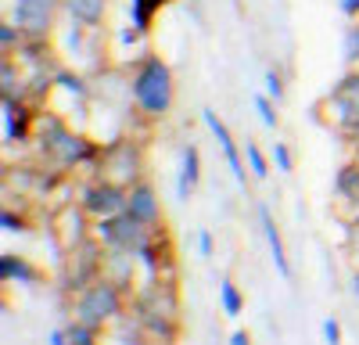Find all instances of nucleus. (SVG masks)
<instances>
[{
    "instance_id": "obj_36",
    "label": "nucleus",
    "mask_w": 359,
    "mask_h": 345,
    "mask_svg": "<svg viewBox=\"0 0 359 345\" xmlns=\"http://www.w3.org/2000/svg\"><path fill=\"white\" fill-rule=\"evenodd\" d=\"M352 292H355V299H359V266H355V273H352Z\"/></svg>"
},
{
    "instance_id": "obj_26",
    "label": "nucleus",
    "mask_w": 359,
    "mask_h": 345,
    "mask_svg": "<svg viewBox=\"0 0 359 345\" xmlns=\"http://www.w3.org/2000/svg\"><path fill=\"white\" fill-rule=\"evenodd\" d=\"M269 162H273L277 172H294V155L284 140H273V151H269Z\"/></svg>"
},
{
    "instance_id": "obj_14",
    "label": "nucleus",
    "mask_w": 359,
    "mask_h": 345,
    "mask_svg": "<svg viewBox=\"0 0 359 345\" xmlns=\"http://www.w3.org/2000/svg\"><path fill=\"white\" fill-rule=\"evenodd\" d=\"M198 184H201V151H198V144H184V151H180V169H176V198L191 201Z\"/></svg>"
},
{
    "instance_id": "obj_23",
    "label": "nucleus",
    "mask_w": 359,
    "mask_h": 345,
    "mask_svg": "<svg viewBox=\"0 0 359 345\" xmlns=\"http://www.w3.org/2000/svg\"><path fill=\"white\" fill-rule=\"evenodd\" d=\"M255 115H259V123L266 126V130H277L280 126V115H277V101H269L266 94H255Z\"/></svg>"
},
{
    "instance_id": "obj_8",
    "label": "nucleus",
    "mask_w": 359,
    "mask_h": 345,
    "mask_svg": "<svg viewBox=\"0 0 359 345\" xmlns=\"http://www.w3.org/2000/svg\"><path fill=\"white\" fill-rule=\"evenodd\" d=\"M94 238L104 245V252L140 255V248L155 238V230L144 226L140 219H133L130 212H118V216H111V219H97V223H94Z\"/></svg>"
},
{
    "instance_id": "obj_33",
    "label": "nucleus",
    "mask_w": 359,
    "mask_h": 345,
    "mask_svg": "<svg viewBox=\"0 0 359 345\" xmlns=\"http://www.w3.org/2000/svg\"><path fill=\"white\" fill-rule=\"evenodd\" d=\"M226 345H252V334L248 331H241V327H237L233 334H230V341Z\"/></svg>"
},
{
    "instance_id": "obj_1",
    "label": "nucleus",
    "mask_w": 359,
    "mask_h": 345,
    "mask_svg": "<svg viewBox=\"0 0 359 345\" xmlns=\"http://www.w3.org/2000/svg\"><path fill=\"white\" fill-rule=\"evenodd\" d=\"M36 151L40 158L57 169V172H72V169H97V158H101V148L104 144H97L94 137H86L79 130L69 126L65 115L57 111H40L36 115Z\"/></svg>"
},
{
    "instance_id": "obj_10",
    "label": "nucleus",
    "mask_w": 359,
    "mask_h": 345,
    "mask_svg": "<svg viewBox=\"0 0 359 345\" xmlns=\"http://www.w3.org/2000/svg\"><path fill=\"white\" fill-rule=\"evenodd\" d=\"M201 123L208 126V133L216 137V144H219V155H223V162H226V169H230L233 184H237V187H248L252 172H248V162H245L241 148H237V140H233L230 126H226V123L219 119V115H216V108H201Z\"/></svg>"
},
{
    "instance_id": "obj_18",
    "label": "nucleus",
    "mask_w": 359,
    "mask_h": 345,
    "mask_svg": "<svg viewBox=\"0 0 359 345\" xmlns=\"http://www.w3.org/2000/svg\"><path fill=\"white\" fill-rule=\"evenodd\" d=\"M169 4H172V0H130V25L140 29V33L147 36V33H151V25H155V18Z\"/></svg>"
},
{
    "instance_id": "obj_5",
    "label": "nucleus",
    "mask_w": 359,
    "mask_h": 345,
    "mask_svg": "<svg viewBox=\"0 0 359 345\" xmlns=\"http://www.w3.org/2000/svg\"><path fill=\"white\" fill-rule=\"evenodd\" d=\"M316 111H320V119L334 133H341V137L359 130V69L341 72L331 90L320 97Z\"/></svg>"
},
{
    "instance_id": "obj_30",
    "label": "nucleus",
    "mask_w": 359,
    "mask_h": 345,
    "mask_svg": "<svg viewBox=\"0 0 359 345\" xmlns=\"http://www.w3.org/2000/svg\"><path fill=\"white\" fill-rule=\"evenodd\" d=\"M212 230H198V252H201V259H212Z\"/></svg>"
},
{
    "instance_id": "obj_28",
    "label": "nucleus",
    "mask_w": 359,
    "mask_h": 345,
    "mask_svg": "<svg viewBox=\"0 0 359 345\" xmlns=\"http://www.w3.org/2000/svg\"><path fill=\"white\" fill-rule=\"evenodd\" d=\"M345 245H348V252L355 255V263H359V216H352L348 226H345Z\"/></svg>"
},
{
    "instance_id": "obj_19",
    "label": "nucleus",
    "mask_w": 359,
    "mask_h": 345,
    "mask_svg": "<svg viewBox=\"0 0 359 345\" xmlns=\"http://www.w3.org/2000/svg\"><path fill=\"white\" fill-rule=\"evenodd\" d=\"M133 259L137 255H126V252H104V277L118 284L123 292H130L133 284Z\"/></svg>"
},
{
    "instance_id": "obj_25",
    "label": "nucleus",
    "mask_w": 359,
    "mask_h": 345,
    "mask_svg": "<svg viewBox=\"0 0 359 345\" xmlns=\"http://www.w3.org/2000/svg\"><path fill=\"white\" fill-rule=\"evenodd\" d=\"M0 230H4V234H29V223H25L22 212L4 205V209H0Z\"/></svg>"
},
{
    "instance_id": "obj_34",
    "label": "nucleus",
    "mask_w": 359,
    "mask_h": 345,
    "mask_svg": "<svg viewBox=\"0 0 359 345\" xmlns=\"http://www.w3.org/2000/svg\"><path fill=\"white\" fill-rule=\"evenodd\" d=\"M345 144H348V151H352V158L359 162V130H352V133L345 137Z\"/></svg>"
},
{
    "instance_id": "obj_15",
    "label": "nucleus",
    "mask_w": 359,
    "mask_h": 345,
    "mask_svg": "<svg viewBox=\"0 0 359 345\" xmlns=\"http://www.w3.org/2000/svg\"><path fill=\"white\" fill-rule=\"evenodd\" d=\"M0 280H4V284H25L29 288V284L43 280V270L33 263V259L4 252V255H0Z\"/></svg>"
},
{
    "instance_id": "obj_4",
    "label": "nucleus",
    "mask_w": 359,
    "mask_h": 345,
    "mask_svg": "<svg viewBox=\"0 0 359 345\" xmlns=\"http://www.w3.org/2000/svg\"><path fill=\"white\" fill-rule=\"evenodd\" d=\"M126 309V292L118 284H111L108 277H97L94 284H86L83 292H76L72 313H76V324H86L94 331L111 327Z\"/></svg>"
},
{
    "instance_id": "obj_22",
    "label": "nucleus",
    "mask_w": 359,
    "mask_h": 345,
    "mask_svg": "<svg viewBox=\"0 0 359 345\" xmlns=\"http://www.w3.org/2000/svg\"><path fill=\"white\" fill-rule=\"evenodd\" d=\"M341 58L348 69H359V22H352L341 33Z\"/></svg>"
},
{
    "instance_id": "obj_6",
    "label": "nucleus",
    "mask_w": 359,
    "mask_h": 345,
    "mask_svg": "<svg viewBox=\"0 0 359 345\" xmlns=\"http://www.w3.org/2000/svg\"><path fill=\"white\" fill-rule=\"evenodd\" d=\"M90 177H104L111 184H123V187H133L144 180V148L133 140V137H118V140H108L101 148V158H97V169Z\"/></svg>"
},
{
    "instance_id": "obj_31",
    "label": "nucleus",
    "mask_w": 359,
    "mask_h": 345,
    "mask_svg": "<svg viewBox=\"0 0 359 345\" xmlns=\"http://www.w3.org/2000/svg\"><path fill=\"white\" fill-rule=\"evenodd\" d=\"M338 11L352 22H359V0H338Z\"/></svg>"
},
{
    "instance_id": "obj_29",
    "label": "nucleus",
    "mask_w": 359,
    "mask_h": 345,
    "mask_svg": "<svg viewBox=\"0 0 359 345\" xmlns=\"http://www.w3.org/2000/svg\"><path fill=\"white\" fill-rule=\"evenodd\" d=\"M323 338H327V345H341V324H338V316H327V320H323Z\"/></svg>"
},
{
    "instance_id": "obj_24",
    "label": "nucleus",
    "mask_w": 359,
    "mask_h": 345,
    "mask_svg": "<svg viewBox=\"0 0 359 345\" xmlns=\"http://www.w3.org/2000/svg\"><path fill=\"white\" fill-rule=\"evenodd\" d=\"M22 43H25V36H22V29L11 22V18H4L0 22V47H4V54H18L22 50Z\"/></svg>"
},
{
    "instance_id": "obj_17",
    "label": "nucleus",
    "mask_w": 359,
    "mask_h": 345,
    "mask_svg": "<svg viewBox=\"0 0 359 345\" xmlns=\"http://www.w3.org/2000/svg\"><path fill=\"white\" fill-rule=\"evenodd\" d=\"M62 11L83 29H101L108 18V0H62Z\"/></svg>"
},
{
    "instance_id": "obj_16",
    "label": "nucleus",
    "mask_w": 359,
    "mask_h": 345,
    "mask_svg": "<svg viewBox=\"0 0 359 345\" xmlns=\"http://www.w3.org/2000/svg\"><path fill=\"white\" fill-rule=\"evenodd\" d=\"M334 198L352 209V216H359V162L355 158L338 165V172H334Z\"/></svg>"
},
{
    "instance_id": "obj_32",
    "label": "nucleus",
    "mask_w": 359,
    "mask_h": 345,
    "mask_svg": "<svg viewBox=\"0 0 359 345\" xmlns=\"http://www.w3.org/2000/svg\"><path fill=\"white\" fill-rule=\"evenodd\" d=\"M47 345H69V327H54L50 338H47Z\"/></svg>"
},
{
    "instance_id": "obj_9",
    "label": "nucleus",
    "mask_w": 359,
    "mask_h": 345,
    "mask_svg": "<svg viewBox=\"0 0 359 345\" xmlns=\"http://www.w3.org/2000/svg\"><path fill=\"white\" fill-rule=\"evenodd\" d=\"M57 11L62 0H15L11 22L22 29L25 40H47L57 25Z\"/></svg>"
},
{
    "instance_id": "obj_2",
    "label": "nucleus",
    "mask_w": 359,
    "mask_h": 345,
    "mask_svg": "<svg viewBox=\"0 0 359 345\" xmlns=\"http://www.w3.org/2000/svg\"><path fill=\"white\" fill-rule=\"evenodd\" d=\"M130 101L147 123H158L176 104V76L165 58L144 54L130 76Z\"/></svg>"
},
{
    "instance_id": "obj_13",
    "label": "nucleus",
    "mask_w": 359,
    "mask_h": 345,
    "mask_svg": "<svg viewBox=\"0 0 359 345\" xmlns=\"http://www.w3.org/2000/svg\"><path fill=\"white\" fill-rule=\"evenodd\" d=\"M259 223H262V238L269 245V255H273V266L284 280H291V263H287V248H284V238H280V226L273 219V209H269V201H259Z\"/></svg>"
},
{
    "instance_id": "obj_12",
    "label": "nucleus",
    "mask_w": 359,
    "mask_h": 345,
    "mask_svg": "<svg viewBox=\"0 0 359 345\" xmlns=\"http://www.w3.org/2000/svg\"><path fill=\"white\" fill-rule=\"evenodd\" d=\"M126 212L133 219H140L144 226H151V230H162V219H165V209H162V198L155 191L151 180H140L130 187V201H126Z\"/></svg>"
},
{
    "instance_id": "obj_27",
    "label": "nucleus",
    "mask_w": 359,
    "mask_h": 345,
    "mask_svg": "<svg viewBox=\"0 0 359 345\" xmlns=\"http://www.w3.org/2000/svg\"><path fill=\"white\" fill-rule=\"evenodd\" d=\"M262 83H266V97H269V101H280V97H284V79H280L277 69H266Z\"/></svg>"
},
{
    "instance_id": "obj_35",
    "label": "nucleus",
    "mask_w": 359,
    "mask_h": 345,
    "mask_svg": "<svg viewBox=\"0 0 359 345\" xmlns=\"http://www.w3.org/2000/svg\"><path fill=\"white\" fill-rule=\"evenodd\" d=\"M133 345H169V341H158V338H147V334H133Z\"/></svg>"
},
{
    "instance_id": "obj_3",
    "label": "nucleus",
    "mask_w": 359,
    "mask_h": 345,
    "mask_svg": "<svg viewBox=\"0 0 359 345\" xmlns=\"http://www.w3.org/2000/svg\"><path fill=\"white\" fill-rule=\"evenodd\" d=\"M137 327L147 338H158V341H172L176 327H180V295L172 280L158 277V280H147L137 295Z\"/></svg>"
},
{
    "instance_id": "obj_20",
    "label": "nucleus",
    "mask_w": 359,
    "mask_h": 345,
    "mask_svg": "<svg viewBox=\"0 0 359 345\" xmlns=\"http://www.w3.org/2000/svg\"><path fill=\"white\" fill-rule=\"evenodd\" d=\"M219 306H223L226 316H241V313H245V292H241V288H237L230 277L219 280Z\"/></svg>"
},
{
    "instance_id": "obj_11",
    "label": "nucleus",
    "mask_w": 359,
    "mask_h": 345,
    "mask_svg": "<svg viewBox=\"0 0 359 345\" xmlns=\"http://www.w3.org/2000/svg\"><path fill=\"white\" fill-rule=\"evenodd\" d=\"M0 126H4V144H29L36 133V115L29 111L25 101H15V97H0Z\"/></svg>"
},
{
    "instance_id": "obj_21",
    "label": "nucleus",
    "mask_w": 359,
    "mask_h": 345,
    "mask_svg": "<svg viewBox=\"0 0 359 345\" xmlns=\"http://www.w3.org/2000/svg\"><path fill=\"white\" fill-rule=\"evenodd\" d=\"M245 162H248V172H252V180H266L269 177V155L259 148L255 140H245Z\"/></svg>"
},
{
    "instance_id": "obj_7",
    "label": "nucleus",
    "mask_w": 359,
    "mask_h": 345,
    "mask_svg": "<svg viewBox=\"0 0 359 345\" xmlns=\"http://www.w3.org/2000/svg\"><path fill=\"white\" fill-rule=\"evenodd\" d=\"M126 201H130V187L123 184H111L104 177H86L79 184V194H76V205L90 216V219H111L118 212H126Z\"/></svg>"
}]
</instances>
